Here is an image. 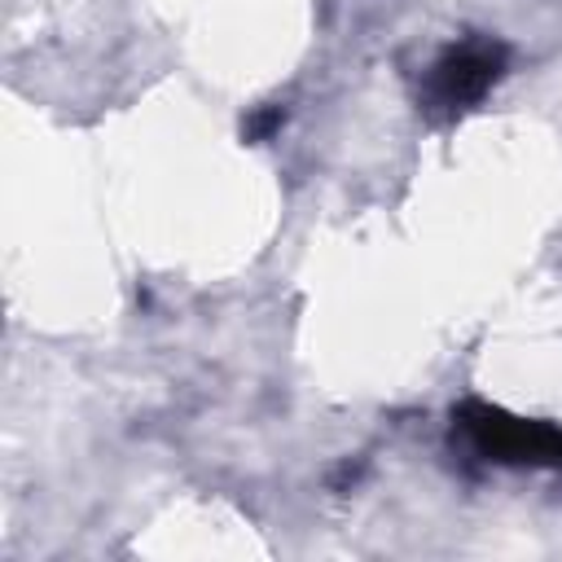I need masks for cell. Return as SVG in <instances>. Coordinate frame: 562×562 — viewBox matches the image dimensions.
Listing matches in <instances>:
<instances>
[{
	"mask_svg": "<svg viewBox=\"0 0 562 562\" xmlns=\"http://www.w3.org/2000/svg\"><path fill=\"white\" fill-rule=\"evenodd\" d=\"M461 426L470 439L496 461H531V465H562V430L549 422L509 417L501 408H461Z\"/></svg>",
	"mask_w": 562,
	"mask_h": 562,
	"instance_id": "cell-1",
	"label": "cell"
},
{
	"mask_svg": "<svg viewBox=\"0 0 562 562\" xmlns=\"http://www.w3.org/2000/svg\"><path fill=\"white\" fill-rule=\"evenodd\" d=\"M505 66V48L501 44H487V40H470L461 48H448L435 66V79H430V97L448 110L483 97V88L501 75Z\"/></svg>",
	"mask_w": 562,
	"mask_h": 562,
	"instance_id": "cell-2",
	"label": "cell"
}]
</instances>
